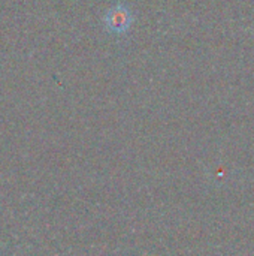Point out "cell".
Wrapping results in <instances>:
<instances>
[{
  "mask_svg": "<svg viewBox=\"0 0 254 256\" xmlns=\"http://www.w3.org/2000/svg\"><path fill=\"white\" fill-rule=\"evenodd\" d=\"M103 24L105 28L109 33H115V34H123L126 33L132 24H133V14L130 10V8L126 3H115L103 16Z\"/></svg>",
  "mask_w": 254,
  "mask_h": 256,
  "instance_id": "6da1fadb",
  "label": "cell"
}]
</instances>
